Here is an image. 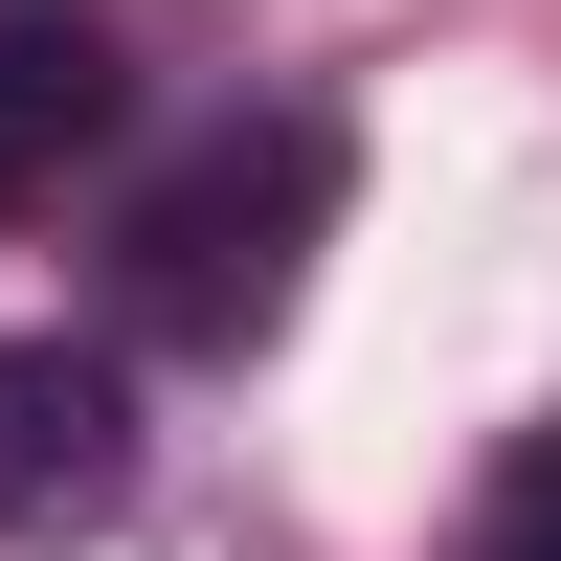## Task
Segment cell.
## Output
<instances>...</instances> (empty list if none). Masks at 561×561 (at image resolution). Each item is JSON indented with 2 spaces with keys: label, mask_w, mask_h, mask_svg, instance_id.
<instances>
[{
  "label": "cell",
  "mask_w": 561,
  "mask_h": 561,
  "mask_svg": "<svg viewBox=\"0 0 561 561\" xmlns=\"http://www.w3.org/2000/svg\"><path fill=\"white\" fill-rule=\"evenodd\" d=\"M337 180H359L337 90H225L180 158L113 180V337H158V359H270L293 293H314V248H337Z\"/></svg>",
  "instance_id": "obj_1"
},
{
  "label": "cell",
  "mask_w": 561,
  "mask_h": 561,
  "mask_svg": "<svg viewBox=\"0 0 561 561\" xmlns=\"http://www.w3.org/2000/svg\"><path fill=\"white\" fill-rule=\"evenodd\" d=\"M135 135V0H0V225H45Z\"/></svg>",
  "instance_id": "obj_3"
},
{
  "label": "cell",
  "mask_w": 561,
  "mask_h": 561,
  "mask_svg": "<svg viewBox=\"0 0 561 561\" xmlns=\"http://www.w3.org/2000/svg\"><path fill=\"white\" fill-rule=\"evenodd\" d=\"M472 561H561V427L494 449V494H472Z\"/></svg>",
  "instance_id": "obj_4"
},
{
  "label": "cell",
  "mask_w": 561,
  "mask_h": 561,
  "mask_svg": "<svg viewBox=\"0 0 561 561\" xmlns=\"http://www.w3.org/2000/svg\"><path fill=\"white\" fill-rule=\"evenodd\" d=\"M135 517V359L113 337H0V561H68Z\"/></svg>",
  "instance_id": "obj_2"
}]
</instances>
